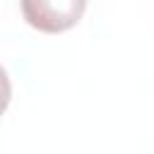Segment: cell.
<instances>
[{
  "instance_id": "cell-1",
  "label": "cell",
  "mask_w": 154,
  "mask_h": 154,
  "mask_svg": "<svg viewBox=\"0 0 154 154\" xmlns=\"http://www.w3.org/2000/svg\"><path fill=\"white\" fill-rule=\"evenodd\" d=\"M84 2L82 0H65V2H22V12L26 17V22L38 29V31H48V34H58L70 29L72 24L79 22L82 12H84Z\"/></svg>"
},
{
  "instance_id": "cell-2",
  "label": "cell",
  "mask_w": 154,
  "mask_h": 154,
  "mask_svg": "<svg viewBox=\"0 0 154 154\" xmlns=\"http://www.w3.org/2000/svg\"><path fill=\"white\" fill-rule=\"evenodd\" d=\"M10 99H12V84H10V77H7L5 67L0 65V116L10 106Z\"/></svg>"
}]
</instances>
